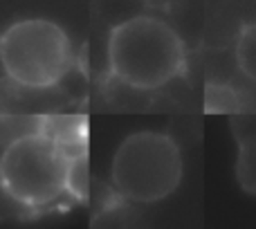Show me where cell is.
Returning a JSON list of instances; mask_svg holds the SVG:
<instances>
[{
	"mask_svg": "<svg viewBox=\"0 0 256 229\" xmlns=\"http://www.w3.org/2000/svg\"><path fill=\"white\" fill-rule=\"evenodd\" d=\"M186 52L180 34L155 16H132L108 36L110 74L135 90H158L180 76Z\"/></svg>",
	"mask_w": 256,
	"mask_h": 229,
	"instance_id": "6da1fadb",
	"label": "cell"
},
{
	"mask_svg": "<svg viewBox=\"0 0 256 229\" xmlns=\"http://www.w3.org/2000/svg\"><path fill=\"white\" fill-rule=\"evenodd\" d=\"M184 162L180 146L160 130L130 132L112 155L110 178L122 198L137 204H153L180 186Z\"/></svg>",
	"mask_w": 256,
	"mask_h": 229,
	"instance_id": "7a4b0ae2",
	"label": "cell"
},
{
	"mask_svg": "<svg viewBox=\"0 0 256 229\" xmlns=\"http://www.w3.org/2000/svg\"><path fill=\"white\" fill-rule=\"evenodd\" d=\"M70 158L38 128L14 137L0 155V189L30 209L48 207L68 191Z\"/></svg>",
	"mask_w": 256,
	"mask_h": 229,
	"instance_id": "3957f363",
	"label": "cell"
},
{
	"mask_svg": "<svg viewBox=\"0 0 256 229\" xmlns=\"http://www.w3.org/2000/svg\"><path fill=\"white\" fill-rule=\"evenodd\" d=\"M72 66L66 30L48 18H25L0 36V68L14 84L32 90L56 86Z\"/></svg>",
	"mask_w": 256,
	"mask_h": 229,
	"instance_id": "277c9868",
	"label": "cell"
},
{
	"mask_svg": "<svg viewBox=\"0 0 256 229\" xmlns=\"http://www.w3.org/2000/svg\"><path fill=\"white\" fill-rule=\"evenodd\" d=\"M232 135L238 146L236 180L250 196H256V108H240L230 114Z\"/></svg>",
	"mask_w": 256,
	"mask_h": 229,
	"instance_id": "5b68a950",
	"label": "cell"
},
{
	"mask_svg": "<svg viewBox=\"0 0 256 229\" xmlns=\"http://www.w3.org/2000/svg\"><path fill=\"white\" fill-rule=\"evenodd\" d=\"M40 128L54 137L70 160L88 155V122L81 114H58L40 119Z\"/></svg>",
	"mask_w": 256,
	"mask_h": 229,
	"instance_id": "8992f818",
	"label": "cell"
},
{
	"mask_svg": "<svg viewBox=\"0 0 256 229\" xmlns=\"http://www.w3.org/2000/svg\"><path fill=\"white\" fill-rule=\"evenodd\" d=\"M236 66L256 84V22H250L240 30L238 40H236Z\"/></svg>",
	"mask_w": 256,
	"mask_h": 229,
	"instance_id": "52a82bcc",
	"label": "cell"
},
{
	"mask_svg": "<svg viewBox=\"0 0 256 229\" xmlns=\"http://www.w3.org/2000/svg\"><path fill=\"white\" fill-rule=\"evenodd\" d=\"M240 99L230 86L209 84L204 90V110L214 114H232L240 110Z\"/></svg>",
	"mask_w": 256,
	"mask_h": 229,
	"instance_id": "ba28073f",
	"label": "cell"
},
{
	"mask_svg": "<svg viewBox=\"0 0 256 229\" xmlns=\"http://www.w3.org/2000/svg\"><path fill=\"white\" fill-rule=\"evenodd\" d=\"M68 194H72L76 200H84L88 194V155L70 160L68 171Z\"/></svg>",
	"mask_w": 256,
	"mask_h": 229,
	"instance_id": "9c48e42d",
	"label": "cell"
}]
</instances>
